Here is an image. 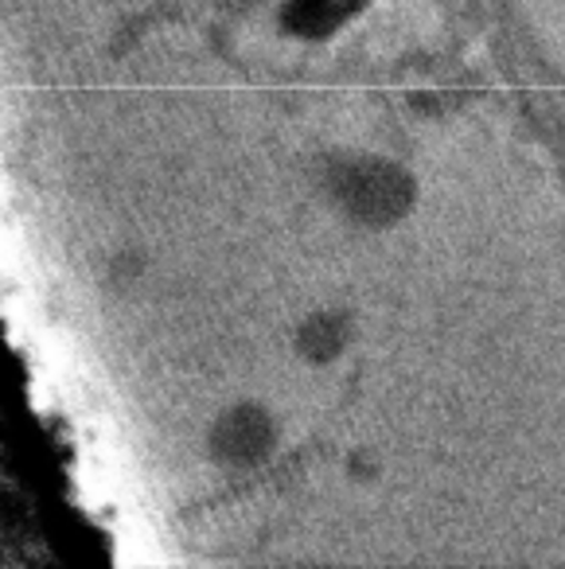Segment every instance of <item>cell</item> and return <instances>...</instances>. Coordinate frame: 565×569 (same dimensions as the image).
<instances>
[{
	"instance_id": "6da1fadb",
	"label": "cell",
	"mask_w": 565,
	"mask_h": 569,
	"mask_svg": "<svg viewBox=\"0 0 565 569\" xmlns=\"http://www.w3.org/2000/svg\"><path fill=\"white\" fill-rule=\"evenodd\" d=\"M266 441H269V429L258 413H230L227 426H222L219 449L230 460H254L266 452Z\"/></svg>"
}]
</instances>
